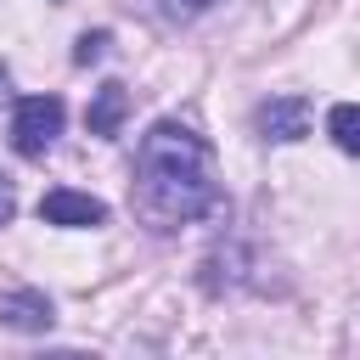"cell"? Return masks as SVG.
Segmentation results:
<instances>
[{
  "label": "cell",
  "instance_id": "obj_1",
  "mask_svg": "<svg viewBox=\"0 0 360 360\" xmlns=\"http://www.w3.org/2000/svg\"><path fill=\"white\" fill-rule=\"evenodd\" d=\"M214 208H219V180H214L208 141L169 118L152 124L135 152V214L152 231H174Z\"/></svg>",
  "mask_w": 360,
  "mask_h": 360
},
{
  "label": "cell",
  "instance_id": "obj_2",
  "mask_svg": "<svg viewBox=\"0 0 360 360\" xmlns=\"http://www.w3.org/2000/svg\"><path fill=\"white\" fill-rule=\"evenodd\" d=\"M62 118H68V107L56 96H22L17 112H11V146H17V158H45L56 146V135H62Z\"/></svg>",
  "mask_w": 360,
  "mask_h": 360
},
{
  "label": "cell",
  "instance_id": "obj_3",
  "mask_svg": "<svg viewBox=\"0 0 360 360\" xmlns=\"http://www.w3.org/2000/svg\"><path fill=\"white\" fill-rule=\"evenodd\" d=\"M39 219L45 225H62V231H90L107 219V202L90 197V191H73V186H56L39 197Z\"/></svg>",
  "mask_w": 360,
  "mask_h": 360
},
{
  "label": "cell",
  "instance_id": "obj_4",
  "mask_svg": "<svg viewBox=\"0 0 360 360\" xmlns=\"http://www.w3.org/2000/svg\"><path fill=\"white\" fill-rule=\"evenodd\" d=\"M259 135L264 141H304L309 135V101L304 96H270L264 107H259Z\"/></svg>",
  "mask_w": 360,
  "mask_h": 360
},
{
  "label": "cell",
  "instance_id": "obj_5",
  "mask_svg": "<svg viewBox=\"0 0 360 360\" xmlns=\"http://www.w3.org/2000/svg\"><path fill=\"white\" fill-rule=\"evenodd\" d=\"M124 118H129V90H124L118 79L96 84V96H90V107H84V129L107 141V135H118V129H124Z\"/></svg>",
  "mask_w": 360,
  "mask_h": 360
},
{
  "label": "cell",
  "instance_id": "obj_6",
  "mask_svg": "<svg viewBox=\"0 0 360 360\" xmlns=\"http://www.w3.org/2000/svg\"><path fill=\"white\" fill-rule=\"evenodd\" d=\"M0 321H6L11 332H45V326L56 321V309H51V298H45V292L17 287V292H6V298H0Z\"/></svg>",
  "mask_w": 360,
  "mask_h": 360
},
{
  "label": "cell",
  "instance_id": "obj_7",
  "mask_svg": "<svg viewBox=\"0 0 360 360\" xmlns=\"http://www.w3.org/2000/svg\"><path fill=\"white\" fill-rule=\"evenodd\" d=\"M326 135L338 141V152L360 158V107H354V101H338V107L326 112Z\"/></svg>",
  "mask_w": 360,
  "mask_h": 360
},
{
  "label": "cell",
  "instance_id": "obj_8",
  "mask_svg": "<svg viewBox=\"0 0 360 360\" xmlns=\"http://www.w3.org/2000/svg\"><path fill=\"white\" fill-rule=\"evenodd\" d=\"M107 45H112V34H107V28H90V34H79L73 62H79V68H90V62H101V56H107Z\"/></svg>",
  "mask_w": 360,
  "mask_h": 360
},
{
  "label": "cell",
  "instance_id": "obj_9",
  "mask_svg": "<svg viewBox=\"0 0 360 360\" xmlns=\"http://www.w3.org/2000/svg\"><path fill=\"white\" fill-rule=\"evenodd\" d=\"M158 6H163V17H180V22H186V17H202V11H214L219 0H158Z\"/></svg>",
  "mask_w": 360,
  "mask_h": 360
},
{
  "label": "cell",
  "instance_id": "obj_10",
  "mask_svg": "<svg viewBox=\"0 0 360 360\" xmlns=\"http://www.w3.org/2000/svg\"><path fill=\"white\" fill-rule=\"evenodd\" d=\"M11 214H17V191H11V180L0 174V225H11Z\"/></svg>",
  "mask_w": 360,
  "mask_h": 360
},
{
  "label": "cell",
  "instance_id": "obj_11",
  "mask_svg": "<svg viewBox=\"0 0 360 360\" xmlns=\"http://www.w3.org/2000/svg\"><path fill=\"white\" fill-rule=\"evenodd\" d=\"M11 96V73H6V62H0V101Z\"/></svg>",
  "mask_w": 360,
  "mask_h": 360
}]
</instances>
